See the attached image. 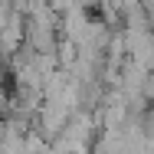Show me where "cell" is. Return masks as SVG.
Here are the masks:
<instances>
[{"label": "cell", "mask_w": 154, "mask_h": 154, "mask_svg": "<svg viewBox=\"0 0 154 154\" xmlns=\"http://www.w3.org/2000/svg\"><path fill=\"white\" fill-rule=\"evenodd\" d=\"M141 102H154V72L144 79V89H141Z\"/></svg>", "instance_id": "6da1fadb"}]
</instances>
